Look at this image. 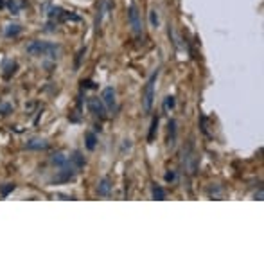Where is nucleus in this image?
Wrapping results in <instances>:
<instances>
[{
  "instance_id": "1",
  "label": "nucleus",
  "mask_w": 264,
  "mask_h": 264,
  "mask_svg": "<svg viewBox=\"0 0 264 264\" xmlns=\"http://www.w3.org/2000/svg\"><path fill=\"white\" fill-rule=\"evenodd\" d=\"M158 72H155L151 77H149L148 85L144 88V95H142V106H144V112L149 113L153 108V103H155V81H157Z\"/></svg>"
},
{
  "instance_id": "2",
  "label": "nucleus",
  "mask_w": 264,
  "mask_h": 264,
  "mask_svg": "<svg viewBox=\"0 0 264 264\" xmlns=\"http://www.w3.org/2000/svg\"><path fill=\"white\" fill-rule=\"evenodd\" d=\"M27 50L31 54H36V56H40V54H52L56 50V47L50 43H45V41H34L27 47Z\"/></svg>"
},
{
  "instance_id": "3",
  "label": "nucleus",
  "mask_w": 264,
  "mask_h": 264,
  "mask_svg": "<svg viewBox=\"0 0 264 264\" xmlns=\"http://www.w3.org/2000/svg\"><path fill=\"white\" fill-rule=\"evenodd\" d=\"M128 18H130V23L131 27H133V31L139 34L140 31H142V23H140V13H139V7L135 4H131L130 7V13H128Z\"/></svg>"
},
{
  "instance_id": "4",
  "label": "nucleus",
  "mask_w": 264,
  "mask_h": 264,
  "mask_svg": "<svg viewBox=\"0 0 264 264\" xmlns=\"http://www.w3.org/2000/svg\"><path fill=\"white\" fill-rule=\"evenodd\" d=\"M115 90L112 88V86H108V88H104L103 92V104L106 110H110L112 112L113 108H115Z\"/></svg>"
},
{
  "instance_id": "5",
  "label": "nucleus",
  "mask_w": 264,
  "mask_h": 264,
  "mask_svg": "<svg viewBox=\"0 0 264 264\" xmlns=\"http://www.w3.org/2000/svg\"><path fill=\"white\" fill-rule=\"evenodd\" d=\"M90 108H92V112H94L95 115H101V117L104 115V108L97 99H92V101H90Z\"/></svg>"
},
{
  "instance_id": "6",
  "label": "nucleus",
  "mask_w": 264,
  "mask_h": 264,
  "mask_svg": "<svg viewBox=\"0 0 264 264\" xmlns=\"http://www.w3.org/2000/svg\"><path fill=\"white\" fill-rule=\"evenodd\" d=\"M108 193H110V182H108V180H103L101 185H99V194H101V196H106Z\"/></svg>"
},
{
  "instance_id": "7",
  "label": "nucleus",
  "mask_w": 264,
  "mask_h": 264,
  "mask_svg": "<svg viewBox=\"0 0 264 264\" xmlns=\"http://www.w3.org/2000/svg\"><path fill=\"white\" fill-rule=\"evenodd\" d=\"M155 198H158V200H164V198H166V194H164V191H162V189H155Z\"/></svg>"
},
{
  "instance_id": "8",
  "label": "nucleus",
  "mask_w": 264,
  "mask_h": 264,
  "mask_svg": "<svg viewBox=\"0 0 264 264\" xmlns=\"http://www.w3.org/2000/svg\"><path fill=\"white\" fill-rule=\"evenodd\" d=\"M151 25L153 27L158 25V16H157V13H155V11H151Z\"/></svg>"
},
{
  "instance_id": "9",
  "label": "nucleus",
  "mask_w": 264,
  "mask_h": 264,
  "mask_svg": "<svg viewBox=\"0 0 264 264\" xmlns=\"http://www.w3.org/2000/svg\"><path fill=\"white\" fill-rule=\"evenodd\" d=\"M94 146H95V137L94 135H88V148L94 149Z\"/></svg>"
},
{
  "instance_id": "10",
  "label": "nucleus",
  "mask_w": 264,
  "mask_h": 264,
  "mask_svg": "<svg viewBox=\"0 0 264 264\" xmlns=\"http://www.w3.org/2000/svg\"><path fill=\"white\" fill-rule=\"evenodd\" d=\"M157 124H158V119H155V121H153V124H151V131H149V140L153 139V131H155V128H157Z\"/></svg>"
},
{
  "instance_id": "11",
  "label": "nucleus",
  "mask_w": 264,
  "mask_h": 264,
  "mask_svg": "<svg viewBox=\"0 0 264 264\" xmlns=\"http://www.w3.org/2000/svg\"><path fill=\"white\" fill-rule=\"evenodd\" d=\"M166 106H167V108H173V106H175V97H167Z\"/></svg>"
}]
</instances>
